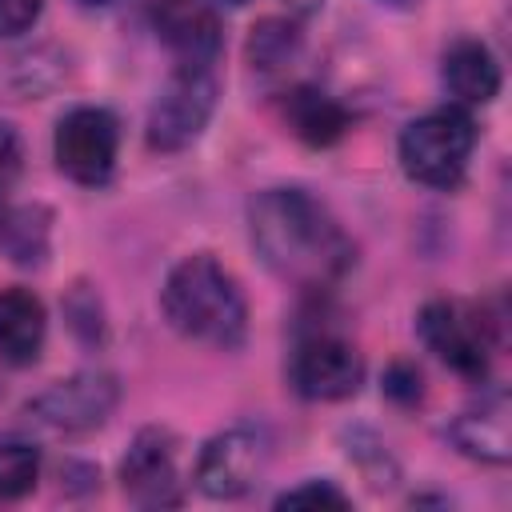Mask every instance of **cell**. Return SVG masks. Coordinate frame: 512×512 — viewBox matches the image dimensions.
Returning a JSON list of instances; mask_svg holds the SVG:
<instances>
[{
	"label": "cell",
	"mask_w": 512,
	"mask_h": 512,
	"mask_svg": "<svg viewBox=\"0 0 512 512\" xmlns=\"http://www.w3.org/2000/svg\"><path fill=\"white\" fill-rule=\"evenodd\" d=\"M248 236L264 268L304 292L340 284L356 264V244L324 200L304 188H264L248 204Z\"/></svg>",
	"instance_id": "1"
},
{
	"label": "cell",
	"mask_w": 512,
	"mask_h": 512,
	"mask_svg": "<svg viewBox=\"0 0 512 512\" xmlns=\"http://www.w3.org/2000/svg\"><path fill=\"white\" fill-rule=\"evenodd\" d=\"M160 312L172 332L220 352L240 348L248 336V300L236 276L212 252H192L168 268Z\"/></svg>",
	"instance_id": "2"
},
{
	"label": "cell",
	"mask_w": 512,
	"mask_h": 512,
	"mask_svg": "<svg viewBox=\"0 0 512 512\" xmlns=\"http://www.w3.org/2000/svg\"><path fill=\"white\" fill-rule=\"evenodd\" d=\"M472 152H476V120L460 104H444V108L416 116L400 132V144H396L404 176L412 184L440 188V192L464 180Z\"/></svg>",
	"instance_id": "3"
},
{
	"label": "cell",
	"mask_w": 512,
	"mask_h": 512,
	"mask_svg": "<svg viewBox=\"0 0 512 512\" xmlns=\"http://www.w3.org/2000/svg\"><path fill=\"white\" fill-rule=\"evenodd\" d=\"M424 348L464 380H484L496 352V320L464 300H428L416 312Z\"/></svg>",
	"instance_id": "4"
},
{
	"label": "cell",
	"mask_w": 512,
	"mask_h": 512,
	"mask_svg": "<svg viewBox=\"0 0 512 512\" xmlns=\"http://www.w3.org/2000/svg\"><path fill=\"white\" fill-rule=\"evenodd\" d=\"M216 92L220 84L212 64H176L148 108V124H144L148 148L184 152L188 144H196L216 112Z\"/></svg>",
	"instance_id": "5"
},
{
	"label": "cell",
	"mask_w": 512,
	"mask_h": 512,
	"mask_svg": "<svg viewBox=\"0 0 512 512\" xmlns=\"http://www.w3.org/2000/svg\"><path fill=\"white\" fill-rule=\"evenodd\" d=\"M56 168L84 188H100L116 172L120 156V120L100 104H76L56 120L52 136Z\"/></svg>",
	"instance_id": "6"
},
{
	"label": "cell",
	"mask_w": 512,
	"mask_h": 512,
	"mask_svg": "<svg viewBox=\"0 0 512 512\" xmlns=\"http://www.w3.org/2000/svg\"><path fill=\"white\" fill-rule=\"evenodd\" d=\"M120 404V384L112 372L88 368V372H72L68 380L48 384L40 396H32L24 404V416L56 436H84L96 432Z\"/></svg>",
	"instance_id": "7"
},
{
	"label": "cell",
	"mask_w": 512,
	"mask_h": 512,
	"mask_svg": "<svg viewBox=\"0 0 512 512\" xmlns=\"http://www.w3.org/2000/svg\"><path fill=\"white\" fill-rule=\"evenodd\" d=\"M288 384L304 400H348L364 384V356L336 332H308L288 360Z\"/></svg>",
	"instance_id": "8"
},
{
	"label": "cell",
	"mask_w": 512,
	"mask_h": 512,
	"mask_svg": "<svg viewBox=\"0 0 512 512\" xmlns=\"http://www.w3.org/2000/svg\"><path fill=\"white\" fill-rule=\"evenodd\" d=\"M120 488L136 508H176L184 500L176 468V436L168 428H140L120 460Z\"/></svg>",
	"instance_id": "9"
},
{
	"label": "cell",
	"mask_w": 512,
	"mask_h": 512,
	"mask_svg": "<svg viewBox=\"0 0 512 512\" xmlns=\"http://www.w3.org/2000/svg\"><path fill=\"white\" fill-rule=\"evenodd\" d=\"M264 460H268V448L260 432L224 428L196 456V488L212 500H236L256 484V476L264 472Z\"/></svg>",
	"instance_id": "10"
},
{
	"label": "cell",
	"mask_w": 512,
	"mask_h": 512,
	"mask_svg": "<svg viewBox=\"0 0 512 512\" xmlns=\"http://www.w3.org/2000/svg\"><path fill=\"white\" fill-rule=\"evenodd\" d=\"M444 436L452 440L456 452H464L468 460L480 464H508L512 460V408H508V392L492 388L480 396V404L464 408Z\"/></svg>",
	"instance_id": "11"
},
{
	"label": "cell",
	"mask_w": 512,
	"mask_h": 512,
	"mask_svg": "<svg viewBox=\"0 0 512 512\" xmlns=\"http://www.w3.org/2000/svg\"><path fill=\"white\" fill-rule=\"evenodd\" d=\"M156 32L176 64H216L220 56V20L204 0H160Z\"/></svg>",
	"instance_id": "12"
},
{
	"label": "cell",
	"mask_w": 512,
	"mask_h": 512,
	"mask_svg": "<svg viewBox=\"0 0 512 512\" xmlns=\"http://www.w3.org/2000/svg\"><path fill=\"white\" fill-rule=\"evenodd\" d=\"M440 80L452 96V104L460 108H476V104H492L500 96V60L492 56V48L476 36H460L444 48L440 56Z\"/></svg>",
	"instance_id": "13"
},
{
	"label": "cell",
	"mask_w": 512,
	"mask_h": 512,
	"mask_svg": "<svg viewBox=\"0 0 512 512\" xmlns=\"http://www.w3.org/2000/svg\"><path fill=\"white\" fill-rule=\"evenodd\" d=\"M276 112H280V124L308 148H332L352 128L348 108L312 84H296V88L280 92Z\"/></svg>",
	"instance_id": "14"
},
{
	"label": "cell",
	"mask_w": 512,
	"mask_h": 512,
	"mask_svg": "<svg viewBox=\"0 0 512 512\" xmlns=\"http://www.w3.org/2000/svg\"><path fill=\"white\" fill-rule=\"evenodd\" d=\"M48 336V312L36 292L28 288H4L0 292V360L12 368H24L40 356Z\"/></svg>",
	"instance_id": "15"
},
{
	"label": "cell",
	"mask_w": 512,
	"mask_h": 512,
	"mask_svg": "<svg viewBox=\"0 0 512 512\" xmlns=\"http://www.w3.org/2000/svg\"><path fill=\"white\" fill-rule=\"evenodd\" d=\"M52 248V212L44 204H8L0 212V252L16 268H40Z\"/></svg>",
	"instance_id": "16"
},
{
	"label": "cell",
	"mask_w": 512,
	"mask_h": 512,
	"mask_svg": "<svg viewBox=\"0 0 512 512\" xmlns=\"http://www.w3.org/2000/svg\"><path fill=\"white\" fill-rule=\"evenodd\" d=\"M300 48H304V32L288 16H264V20H256L252 32H248V40H244V56H248L252 72H260V76H276V72L292 68L296 56H300Z\"/></svg>",
	"instance_id": "17"
},
{
	"label": "cell",
	"mask_w": 512,
	"mask_h": 512,
	"mask_svg": "<svg viewBox=\"0 0 512 512\" xmlns=\"http://www.w3.org/2000/svg\"><path fill=\"white\" fill-rule=\"evenodd\" d=\"M40 480V448L28 440H0V500H20Z\"/></svg>",
	"instance_id": "18"
},
{
	"label": "cell",
	"mask_w": 512,
	"mask_h": 512,
	"mask_svg": "<svg viewBox=\"0 0 512 512\" xmlns=\"http://www.w3.org/2000/svg\"><path fill=\"white\" fill-rule=\"evenodd\" d=\"M64 312H68L72 332H76L80 340H88V344L104 340V312H100V300H96V292H92L88 284H76V288H72Z\"/></svg>",
	"instance_id": "19"
},
{
	"label": "cell",
	"mask_w": 512,
	"mask_h": 512,
	"mask_svg": "<svg viewBox=\"0 0 512 512\" xmlns=\"http://www.w3.org/2000/svg\"><path fill=\"white\" fill-rule=\"evenodd\" d=\"M352 500L332 480H304L276 496V508H348Z\"/></svg>",
	"instance_id": "20"
},
{
	"label": "cell",
	"mask_w": 512,
	"mask_h": 512,
	"mask_svg": "<svg viewBox=\"0 0 512 512\" xmlns=\"http://www.w3.org/2000/svg\"><path fill=\"white\" fill-rule=\"evenodd\" d=\"M384 396L400 408H416L424 400V376L412 360H392L384 368Z\"/></svg>",
	"instance_id": "21"
},
{
	"label": "cell",
	"mask_w": 512,
	"mask_h": 512,
	"mask_svg": "<svg viewBox=\"0 0 512 512\" xmlns=\"http://www.w3.org/2000/svg\"><path fill=\"white\" fill-rule=\"evenodd\" d=\"M20 168H24V144H20V132L12 124L0 120V200L12 192V184L20 180Z\"/></svg>",
	"instance_id": "22"
},
{
	"label": "cell",
	"mask_w": 512,
	"mask_h": 512,
	"mask_svg": "<svg viewBox=\"0 0 512 512\" xmlns=\"http://www.w3.org/2000/svg\"><path fill=\"white\" fill-rule=\"evenodd\" d=\"M44 12V0H0V36L28 32Z\"/></svg>",
	"instance_id": "23"
},
{
	"label": "cell",
	"mask_w": 512,
	"mask_h": 512,
	"mask_svg": "<svg viewBox=\"0 0 512 512\" xmlns=\"http://www.w3.org/2000/svg\"><path fill=\"white\" fill-rule=\"evenodd\" d=\"M288 4V12H296V16H308V12H316L324 0H284Z\"/></svg>",
	"instance_id": "24"
},
{
	"label": "cell",
	"mask_w": 512,
	"mask_h": 512,
	"mask_svg": "<svg viewBox=\"0 0 512 512\" xmlns=\"http://www.w3.org/2000/svg\"><path fill=\"white\" fill-rule=\"evenodd\" d=\"M80 4H88V8H104V4H116V0H80Z\"/></svg>",
	"instance_id": "25"
},
{
	"label": "cell",
	"mask_w": 512,
	"mask_h": 512,
	"mask_svg": "<svg viewBox=\"0 0 512 512\" xmlns=\"http://www.w3.org/2000/svg\"><path fill=\"white\" fill-rule=\"evenodd\" d=\"M224 4H232V8H236V4H248V0H224Z\"/></svg>",
	"instance_id": "26"
},
{
	"label": "cell",
	"mask_w": 512,
	"mask_h": 512,
	"mask_svg": "<svg viewBox=\"0 0 512 512\" xmlns=\"http://www.w3.org/2000/svg\"><path fill=\"white\" fill-rule=\"evenodd\" d=\"M380 4H408V0H380Z\"/></svg>",
	"instance_id": "27"
}]
</instances>
